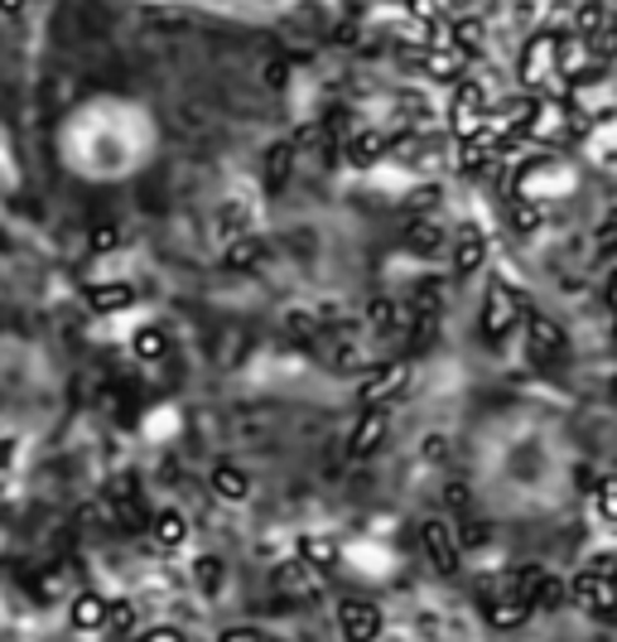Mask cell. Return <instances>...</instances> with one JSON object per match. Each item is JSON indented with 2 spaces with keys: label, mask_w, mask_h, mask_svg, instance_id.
Instances as JSON below:
<instances>
[{
  "label": "cell",
  "mask_w": 617,
  "mask_h": 642,
  "mask_svg": "<svg viewBox=\"0 0 617 642\" xmlns=\"http://www.w3.org/2000/svg\"><path fill=\"white\" fill-rule=\"evenodd\" d=\"M54 145L82 184H125L159 155V121L135 97L97 93L58 121Z\"/></svg>",
  "instance_id": "obj_1"
},
{
  "label": "cell",
  "mask_w": 617,
  "mask_h": 642,
  "mask_svg": "<svg viewBox=\"0 0 617 642\" xmlns=\"http://www.w3.org/2000/svg\"><path fill=\"white\" fill-rule=\"evenodd\" d=\"M579 121L564 102H536L531 107V121H526V135H536V141H546V145H560V141H570V135H579Z\"/></svg>",
  "instance_id": "obj_2"
},
{
  "label": "cell",
  "mask_w": 617,
  "mask_h": 642,
  "mask_svg": "<svg viewBox=\"0 0 617 642\" xmlns=\"http://www.w3.org/2000/svg\"><path fill=\"white\" fill-rule=\"evenodd\" d=\"M570 595H574L579 609L594 613V619H613V613H617V580H608V575H598V570L574 575Z\"/></svg>",
  "instance_id": "obj_3"
},
{
  "label": "cell",
  "mask_w": 617,
  "mask_h": 642,
  "mask_svg": "<svg viewBox=\"0 0 617 642\" xmlns=\"http://www.w3.org/2000/svg\"><path fill=\"white\" fill-rule=\"evenodd\" d=\"M521 309H526V305L516 300L511 285H507V281H493V285H487V300H483V329L493 334V338H502L516 319H521Z\"/></svg>",
  "instance_id": "obj_4"
},
{
  "label": "cell",
  "mask_w": 617,
  "mask_h": 642,
  "mask_svg": "<svg viewBox=\"0 0 617 642\" xmlns=\"http://www.w3.org/2000/svg\"><path fill=\"white\" fill-rule=\"evenodd\" d=\"M338 628L348 642H376L382 638V609L367 599H343L338 603Z\"/></svg>",
  "instance_id": "obj_5"
},
{
  "label": "cell",
  "mask_w": 617,
  "mask_h": 642,
  "mask_svg": "<svg viewBox=\"0 0 617 642\" xmlns=\"http://www.w3.org/2000/svg\"><path fill=\"white\" fill-rule=\"evenodd\" d=\"M483 111H487V87L483 83H459V93H453L449 102V126L459 135H473L477 126H483Z\"/></svg>",
  "instance_id": "obj_6"
},
{
  "label": "cell",
  "mask_w": 617,
  "mask_h": 642,
  "mask_svg": "<svg viewBox=\"0 0 617 642\" xmlns=\"http://www.w3.org/2000/svg\"><path fill=\"white\" fill-rule=\"evenodd\" d=\"M420 546H425V556L434 561V570H444V575L459 570V536H453L449 522H439V518L425 522L420 526Z\"/></svg>",
  "instance_id": "obj_7"
},
{
  "label": "cell",
  "mask_w": 617,
  "mask_h": 642,
  "mask_svg": "<svg viewBox=\"0 0 617 642\" xmlns=\"http://www.w3.org/2000/svg\"><path fill=\"white\" fill-rule=\"evenodd\" d=\"M526 352H531V362H555L564 352L560 324H550L546 314H526Z\"/></svg>",
  "instance_id": "obj_8"
},
{
  "label": "cell",
  "mask_w": 617,
  "mask_h": 642,
  "mask_svg": "<svg viewBox=\"0 0 617 642\" xmlns=\"http://www.w3.org/2000/svg\"><path fill=\"white\" fill-rule=\"evenodd\" d=\"M483 613H487L493 628H516V623H526V613H531V599H526L516 585H507V589H493V595H487Z\"/></svg>",
  "instance_id": "obj_9"
},
{
  "label": "cell",
  "mask_w": 617,
  "mask_h": 642,
  "mask_svg": "<svg viewBox=\"0 0 617 642\" xmlns=\"http://www.w3.org/2000/svg\"><path fill=\"white\" fill-rule=\"evenodd\" d=\"M555 40H550V34H540V40H531L526 44V58H521V83L526 87H546L550 83V73H555ZM560 78V73H555Z\"/></svg>",
  "instance_id": "obj_10"
},
{
  "label": "cell",
  "mask_w": 617,
  "mask_h": 642,
  "mask_svg": "<svg viewBox=\"0 0 617 642\" xmlns=\"http://www.w3.org/2000/svg\"><path fill=\"white\" fill-rule=\"evenodd\" d=\"M135 300H141V291H135L131 281H92L87 285V305L97 314H125V309H135Z\"/></svg>",
  "instance_id": "obj_11"
},
{
  "label": "cell",
  "mask_w": 617,
  "mask_h": 642,
  "mask_svg": "<svg viewBox=\"0 0 617 642\" xmlns=\"http://www.w3.org/2000/svg\"><path fill=\"white\" fill-rule=\"evenodd\" d=\"M487 261V237L483 228H473V222H463L459 237H453V271L459 275H473L477 266Z\"/></svg>",
  "instance_id": "obj_12"
},
{
  "label": "cell",
  "mask_w": 617,
  "mask_h": 642,
  "mask_svg": "<svg viewBox=\"0 0 617 642\" xmlns=\"http://www.w3.org/2000/svg\"><path fill=\"white\" fill-rule=\"evenodd\" d=\"M68 623H73V633H97V628H107V599L102 595H78L68 603Z\"/></svg>",
  "instance_id": "obj_13"
},
{
  "label": "cell",
  "mask_w": 617,
  "mask_h": 642,
  "mask_svg": "<svg viewBox=\"0 0 617 642\" xmlns=\"http://www.w3.org/2000/svg\"><path fill=\"white\" fill-rule=\"evenodd\" d=\"M406 362H392V368H376L372 377H367V382H362V401H372V406H376V401H392L396 392H400V387H406Z\"/></svg>",
  "instance_id": "obj_14"
},
{
  "label": "cell",
  "mask_w": 617,
  "mask_h": 642,
  "mask_svg": "<svg viewBox=\"0 0 617 642\" xmlns=\"http://www.w3.org/2000/svg\"><path fill=\"white\" fill-rule=\"evenodd\" d=\"M386 439V411H362L357 425H352V455H372L376 445Z\"/></svg>",
  "instance_id": "obj_15"
},
{
  "label": "cell",
  "mask_w": 617,
  "mask_h": 642,
  "mask_svg": "<svg viewBox=\"0 0 617 642\" xmlns=\"http://www.w3.org/2000/svg\"><path fill=\"white\" fill-rule=\"evenodd\" d=\"M376 155H386V135L372 131V126H362V131H348V160L352 165L367 170Z\"/></svg>",
  "instance_id": "obj_16"
},
{
  "label": "cell",
  "mask_w": 617,
  "mask_h": 642,
  "mask_svg": "<svg viewBox=\"0 0 617 642\" xmlns=\"http://www.w3.org/2000/svg\"><path fill=\"white\" fill-rule=\"evenodd\" d=\"M212 493L227 498V502H246V493H251L246 469H236V464H218V469H212Z\"/></svg>",
  "instance_id": "obj_17"
},
{
  "label": "cell",
  "mask_w": 617,
  "mask_h": 642,
  "mask_svg": "<svg viewBox=\"0 0 617 642\" xmlns=\"http://www.w3.org/2000/svg\"><path fill=\"white\" fill-rule=\"evenodd\" d=\"M251 228V208H246V198H222V208H218V237L227 242V237H246Z\"/></svg>",
  "instance_id": "obj_18"
},
{
  "label": "cell",
  "mask_w": 617,
  "mask_h": 642,
  "mask_svg": "<svg viewBox=\"0 0 617 642\" xmlns=\"http://www.w3.org/2000/svg\"><path fill=\"white\" fill-rule=\"evenodd\" d=\"M299 561H305L309 570H333V565H338V541L305 536V541H299Z\"/></svg>",
  "instance_id": "obj_19"
},
{
  "label": "cell",
  "mask_w": 617,
  "mask_h": 642,
  "mask_svg": "<svg viewBox=\"0 0 617 642\" xmlns=\"http://www.w3.org/2000/svg\"><path fill=\"white\" fill-rule=\"evenodd\" d=\"M131 348H135V358L141 362H155V358H165L169 352V338H165V329H155V324H141L135 338H131Z\"/></svg>",
  "instance_id": "obj_20"
},
{
  "label": "cell",
  "mask_w": 617,
  "mask_h": 642,
  "mask_svg": "<svg viewBox=\"0 0 617 642\" xmlns=\"http://www.w3.org/2000/svg\"><path fill=\"white\" fill-rule=\"evenodd\" d=\"M184 536H188V522H184V512H159L155 518V541L159 546H184Z\"/></svg>",
  "instance_id": "obj_21"
},
{
  "label": "cell",
  "mask_w": 617,
  "mask_h": 642,
  "mask_svg": "<svg viewBox=\"0 0 617 642\" xmlns=\"http://www.w3.org/2000/svg\"><path fill=\"white\" fill-rule=\"evenodd\" d=\"M194 585L203 589V595H218V585H222V561H218V556H194Z\"/></svg>",
  "instance_id": "obj_22"
},
{
  "label": "cell",
  "mask_w": 617,
  "mask_h": 642,
  "mask_svg": "<svg viewBox=\"0 0 617 642\" xmlns=\"http://www.w3.org/2000/svg\"><path fill=\"white\" fill-rule=\"evenodd\" d=\"M459 68H463V48L444 44V48H434V54H430V73H434V78H453Z\"/></svg>",
  "instance_id": "obj_23"
},
{
  "label": "cell",
  "mask_w": 617,
  "mask_h": 642,
  "mask_svg": "<svg viewBox=\"0 0 617 642\" xmlns=\"http://www.w3.org/2000/svg\"><path fill=\"white\" fill-rule=\"evenodd\" d=\"M107 623L117 628V633H135L141 613H135V603H131V599H117V603H107Z\"/></svg>",
  "instance_id": "obj_24"
},
{
  "label": "cell",
  "mask_w": 617,
  "mask_h": 642,
  "mask_svg": "<svg viewBox=\"0 0 617 642\" xmlns=\"http://www.w3.org/2000/svg\"><path fill=\"white\" fill-rule=\"evenodd\" d=\"M309 565L305 561H295V565H280V570H275V585H285V589H305L309 585Z\"/></svg>",
  "instance_id": "obj_25"
},
{
  "label": "cell",
  "mask_w": 617,
  "mask_h": 642,
  "mask_svg": "<svg viewBox=\"0 0 617 642\" xmlns=\"http://www.w3.org/2000/svg\"><path fill=\"white\" fill-rule=\"evenodd\" d=\"M598 512H603L608 522H617V474H608V478L598 483Z\"/></svg>",
  "instance_id": "obj_26"
},
{
  "label": "cell",
  "mask_w": 617,
  "mask_h": 642,
  "mask_svg": "<svg viewBox=\"0 0 617 642\" xmlns=\"http://www.w3.org/2000/svg\"><path fill=\"white\" fill-rule=\"evenodd\" d=\"M227 261H232V266H251V261H256V237H232Z\"/></svg>",
  "instance_id": "obj_27"
},
{
  "label": "cell",
  "mask_w": 617,
  "mask_h": 642,
  "mask_svg": "<svg viewBox=\"0 0 617 642\" xmlns=\"http://www.w3.org/2000/svg\"><path fill=\"white\" fill-rule=\"evenodd\" d=\"M410 242H415V251H439L444 247V232L430 228V222H420V228H410Z\"/></svg>",
  "instance_id": "obj_28"
},
{
  "label": "cell",
  "mask_w": 617,
  "mask_h": 642,
  "mask_svg": "<svg viewBox=\"0 0 617 642\" xmlns=\"http://www.w3.org/2000/svg\"><path fill=\"white\" fill-rule=\"evenodd\" d=\"M511 222H516V228H521V232H536V228H540V204H521V198H516Z\"/></svg>",
  "instance_id": "obj_29"
},
{
  "label": "cell",
  "mask_w": 617,
  "mask_h": 642,
  "mask_svg": "<svg viewBox=\"0 0 617 642\" xmlns=\"http://www.w3.org/2000/svg\"><path fill=\"white\" fill-rule=\"evenodd\" d=\"M372 324H376L382 334L396 329V305H392V300H376V305H372Z\"/></svg>",
  "instance_id": "obj_30"
},
{
  "label": "cell",
  "mask_w": 617,
  "mask_h": 642,
  "mask_svg": "<svg viewBox=\"0 0 617 642\" xmlns=\"http://www.w3.org/2000/svg\"><path fill=\"white\" fill-rule=\"evenodd\" d=\"M20 449H24V439L20 435H5V445H0V469H15Z\"/></svg>",
  "instance_id": "obj_31"
},
{
  "label": "cell",
  "mask_w": 617,
  "mask_h": 642,
  "mask_svg": "<svg viewBox=\"0 0 617 642\" xmlns=\"http://www.w3.org/2000/svg\"><path fill=\"white\" fill-rule=\"evenodd\" d=\"M141 642H188L179 628H150V633H141Z\"/></svg>",
  "instance_id": "obj_32"
},
{
  "label": "cell",
  "mask_w": 617,
  "mask_h": 642,
  "mask_svg": "<svg viewBox=\"0 0 617 642\" xmlns=\"http://www.w3.org/2000/svg\"><path fill=\"white\" fill-rule=\"evenodd\" d=\"M218 642H261V633H256V628H227Z\"/></svg>",
  "instance_id": "obj_33"
},
{
  "label": "cell",
  "mask_w": 617,
  "mask_h": 642,
  "mask_svg": "<svg viewBox=\"0 0 617 642\" xmlns=\"http://www.w3.org/2000/svg\"><path fill=\"white\" fill-rule=\"evenodd\" d=\"M117 247V228H97L92 232V251H111Z\"/></svg>",
  "instance_id": "obj_34"
},
{
  "label": "cell",
  "mask_w": 617,
  "mask_h": 642,
  "mask_svg": "<svg viewBox=\"0 0 617 642\" xmlns=\"http://www.w3.org/2000/svg\"><path fill=\"white\" fill-rule=\"evenodd\" d=\"M603 300H608V309L617 314V271L608 275V285H603Z\"/></svg>",
  "instance_id": "obj_35"
},
{
  "label": "cell",
  "mask_w": 617,
  "mask_h": 642,
  "mask_svg": "<svg viewBox=\"0 0 617 642\" xmlns=\"http://www.w3.org/2000/svg\"><path fill=\"white\" fill-rule=\"evenodd\" d=\"M613 338H617V324H613Z\"/></svg>",
  "instance_id": "obj_36"
},
{
  "label": "cell",
  "mask_w": 617,
  "mask_h": 642,
  "mask_svg": "<svg viewBox=\"0 0 617 642\" xmlns=\"http://www.w3.org/2000/svg\"><path fill=\"white\" fill-rule=\"evenodd\" d=\"M613 170H617V155H613Z\"/></svg>",
  "instance_id": "obj_37"
}]
</instances>
